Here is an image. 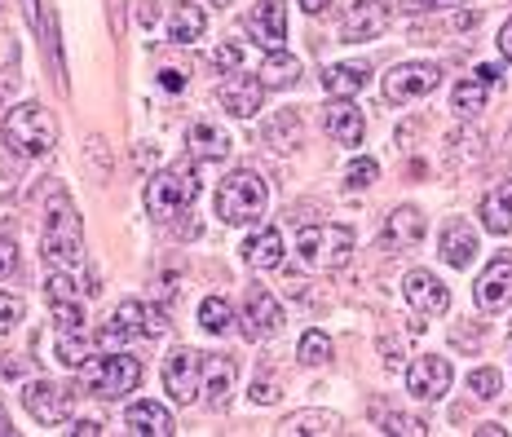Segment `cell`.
Wrapping results in <instances>:
<instances>
[{"instance_id": "484cf974", "label": "cell", "mask_w": 512, "mask_h": 437, "mask_svg": "<svg viewBox=\"0 0 512 437\" xmlns=\"http://www.w3.org/2000/svg\"><path fill=\"white\" fill-rule=\"evenodd\" d=\"M243 257L256 270H274V265H283V234L279 230H261L252 234L248 243H243Z\"/></svg>"}, {"instance_id": "9c48e42d", "label": "cell", "mask_w": 512, "mask_h": 437, "mask_svg": "<svg viewBox=\"0 0 512 437\" xmlns=\"http://www.w3.org/2000/svg\"><path fill=\"white\" fill-rule=\"evenodd\" d=\"M164 385L181 407H190V402L199 398V385H204V354H195V349L168 354L164 358Z\"/></svg>"}, {"instance_id": "e0dca14e", "label": "cell", "mask_w": 512, "mask_h": 437, "mask_svg": "<svg viewBox=\"0 0 512 437\" xmlns=\"http://www.w3.org/2000/svg\"><path fill=\"white\" fill-rule=\"evenodd\" d=\"M261 98H265V84L256 76H230L221 84V106H226L230 115H239V120H252V115L261 111Z\"/></svg>"}, {"instance_id": "d4e9b609", "label": "cell", "mask_w": 512, "mask_h": 437, "mask_svg": "<svg viewBox=\"0 0 512 437\" xmlns=\"http://www.w3.org/2000/svg\"><path fill=\"white\" fill-rule=\"evenodd\" d=\"M482 226L490 234H512V186L508 181L482 199Z\"/></svg>"}, {"instance_id": "4316f807", "label": "cell", "mask_w": 512, "mask_h": 437, "mask_svg": "<svg viewBox=\"0 0 512 437\" xmlns=\"http://www.w3.org/2000/svg\"><path fill=\"white\" fill-rule=\"evenodd\" d=\"M204 27H208L204 9L199 5H177L173 18H168V40H173V45H195V40L204 36Z\"/></svg>"}, {"instance_id": "5bb4252c", "label": "cell", "mask_w": 512, "mask_h": 437, "mask_svg": "<svg viewBox=\"0 0 512 437\" xmlns=\"http://www.w3.org/2000/svg\"><path fill=\"white\" fill-rule=\"evenodd\" d=\"M402 296H407L415 314H446V305H451V292L433 270H411L407 283H402Z\"/></svg>"}, {"instance_id": "6da1fadb", "label": "cell", "mask_w": 512, "mask_h": 437, "mask_svg": "<svg viewBox=\"0 0 512 437\" xmlns=\"http://www.w3.org/2000/svg\"><path fill=\"white\" fill-rule=\"evenodd\" d=\"M40 257L49 270H80L84 261V234H80V212L62 190H53L45 204V234H40Z\"/></svg>"}, {"instance_id": "816d5d0a", "label": "cell", "mask_w": 512, "mask_h": 437, "mask_svg": "<svg viewBox=\"0 0 512 437\" xmlns=\"http://www.w3.org/2000/svg\"><path fill=\"white\" fill-rule=\"evenodd\" d=\"M0 433H14V420L5 415V407H0Z\"/></svg>"}, {"instance_id": "60d3db41", "label": "cell", "mask_w": 512, "mask_h": 437, "mask_svg": "<svg viewBox=\"0 0 512 437\" xmlns=\"http://www.w3.org/2000/svg\"><path fill=\"white\" fill-rule=\"evenodd\" d=\"M212 67L217 71H239L243 67V45H217L212 49Z\"/></svg>"}, {"instance_id": "f5cc1de1", "label": "cell", "mask_w": 512, "mask_h": 437, "mask_svg": "<svg viewBox=\"0 0 512 437\" xmlns=\"http://www.w3.org/2000/svg\"><path fill=\"white\" fill-rule=\"evenodd\" d=\"M508 340H512V327H508Z\"/></svg>"}, {"instance_id": "ee69618b", "label": "cell", "mask_w": 512, "mask_h": 437, "mask_svg": "<svg viewBox=\"0 0 512 437\" xmlns=\"http://www.w3.org/2000/svg\"><path fill=\"white\" fill-rule=\"evenodd\" d=\"M14 265H18V252H14V243H9V239H0V279H5V274L14 270Z\"/></svg>"}, {"instance_id": "7402d4cb", "label": "cell", "mask_w": 512, "mask_h": 437, "mask_svg": "<svg viewBox=\"0 0 512 437\" xmlns=\"http://www.w3.org/2000/svg\"><path fill=\"white\" fill-rule=\"evenodd\" d=\"M367 80H371L367 62H336V67L323 71V89L332 93V98H354V93L367 89Z\"/></svg>"}, {"instance_id": "74e56055", "label": "cell", "mask_w": 512, "mask_h": 437, "mask_svg": "<svg viewBox=\"0 0 512 437\" xmlns=\"http://www.w3.org/2000/svg\"><path fill=\"white\" fill-rule=\"evenodd\" d=\"M23 314H27L23 296H9V292H0V332H14V327L23 323Z\"/></svg>"}, {"instance_id": "8fae6325", "label": "cell", "mask_w": 512, "mask_h": 437, "mask_svg": "<svg viewBox=\"0 0 512 437\" xmlns=\"http://www.w3.org/2000/svg\"><path fill=\"white\" fill-rule=\"evenodd\" d=\"M243 336L248 340H270V336H279V327L287 323L283 318V305L274 301L265 287H252L248 292V301H243Z\"/></svg>"}, {"instance_id": "4fadbf2b", "label": "cell", "mask_w": 512, "mask_h": 437, "mask_svg": "<svg viewBox=\"0 0 512 437\" xmlns=\"http://www.w3.org/2000/svg\"><path fill=\"white\" fill-rule=\"evenodd\" d=\"M23 402L40 424H67V415H71V393L62 385H53V380H31L23 389Z\"/></svg>"}, {"instance_id": "ac0fdd59", "label": "cell", "mask_w": 512, "mask_h": 437, "mask_svg": "<svg viewBox=\"0 0 512 437\" xmlns=\"http://www.w3.org/2000/svg\"><path fill=\"white\" fill-rule=\"evenodd\" d=\"M437 243H442V261L455 265V270H468L477 257V230L468 226V221H446Z\"/></svg>"}, {"instance_id": "f6af8a7d", "label": "cell", "mask_w": 512, "mask_h": 437, "mask_svg": "<svg viewBox=\"0 0 512 437\" xmlns=\"http://www.w3.org/2000/svg\"><path fill=\"white\" fill-rule=\"evenodd\" d=\"M71 433H84V437H98V433H106V424H102V420H76V424H71Z\"/></svg>"}, {"instance_id": "cb8c5ba5", "label": "cell", "mask_w": 512, "mask_h": 437, "mask_svg": "<svg viewBox=\"0 0 512 437\" xmlns=\"http://www.w3.org/2000/svg\"><path fill=\"white\" fill-rule=\"evenodd\" d=\"M384 234H389L393 248H415V243L424 239V212H420V208H411V204L393 208V212H389V226H384Z\"/></svg>"}, {"instance_id": "ffe728a7", "label": "cell", "mask_w": 512, "mask_h": 437, "mask_svg": "<svg viewBox=\"0 0 512 437\" xmlns=\"http://www.w3.org/2000/svg\"><path fill=\"white\" fill-rule=\"evenodd\" d=\"M186 146H190V155H195V159H204V164H221V159L230 155V133L221 129V124L199 120V124H190Z\"/></svg>"}, {"instance_id": "f35d334b", "label": "cell", "mask_w": 512, "mask_h": 437, "mask_svg": "<svg viewBox=\"0 0 512 437\" xmlns=\"http://www.w3.org/2000/svg\"><path fill=\"white\" fill-rule=\"evenodd\" d=\"M468 393H477V398H482V402L499 398V371H490V367L473 371V376H468Z\"/></svg>"}, {"instance_id": "44dd1931", "label": "cell", "mask_w": 512, "mask_h": 437, "mask_svg": "<svg viewBox=\"0 0 512 437\" xmlns=\"http://www.w3.org/2000/svg\"><path fill=\"white\" fill-rule=\"evenodd\" d=\"M199 393H204V402L212 411L226 407L230 393H234V362L230 358H204V385H199Z\"/></svg>"}, {"instance_id": "8d00e7d4", "label": "cell", "mask_w": 512, "mask_h": 437, "mask_svg": "<svg viewBox=\"0 0 512 437\" xmlns=\"http://www.w3.org/2000/svg\"><path fill=\"white\" fill-rule=\"evenodd\" d=\"M376 177H380V164H376V159H354V164H349V173H345V186H349V190H367Z\"/></svg>"}, {"instance_id": "277c9868", "label": "cell", "mask_w": 512, "mask_h": 437, "mask_svg": "<svg viewBox=\"0 0 512 437\" xmlns=\"http://www.w3.org/2000/svg\"><path fill=\"white\" fill-rule=\"evenodd\" d=\"M265 199H270V190H265V177L252 173V168H239V173H230L221 181L217 190V217L226 221V226H248L265 212Z\"/></svg>"}, {"instance_id": "c3c4849f", "label": "cell", "mask_w": 512, "mask_h": 437, "mask_svg": "<svg viewBox=\"0 0 512 437\" xmlns=\"http://www.w3.org/2000/svg\"><path fill=\"white\" fill-rule=\"evenodd\" d=\"M473 76L482 80V84H495V80H499V67H490V62H482V67H477Z\"/></svg>"}, {"instance_id": "836d02e7", "label": "cell", "mask_w": 512, "mask_h": 437, "mask_svg": "<svg viewBox=\"0 0 512 437\" xmlns=\"http://www.w3.org/2000/svg\"><path fill=\"white\" fill-rule=\"evenodd\" d=\"M296 358L305 362V367H318V362H327L332 358V340H327V332H305L301 336V349H296Z\"/></svg>"}, {"instance_id": "f546056e", "label": "cell", "mask_w": 512, "mask_h": 437, "mask_svg": "<svg viewBox=\"0 0 512 437\" xmlns=\"http://www.w3.org/2000/svg\"><path fill=\"white\" fill-rule=\"evenodd\" d=\"M486 89H490V84H482L477 76L473 80H460V84H455V93H451V111L464 115V120H468V115H477L486 106Z\"/></svg>"}, {"instance_id": "d6986e66", "label": "cell", "mask_w": 512, "mask_h": 437, "mask_svg": "<svg viewBox=\"0 0 512 437\" xmlns=\"http://www.w3.org/2000/svg\"><path fill=\"white\" fill-rule=\"evenodd\" d=\"M323 129L340 146H358L362 142V129H367V120H362V111H358L354 102H336V106H327V111H323Z\"/></svg>"}, {"instance_id": "681fc988", "label": "cell", "mask_w": 512, "mask_h": 437, "mask_svg": "<svg viewBox=\"0 0 512 437\" xmlns=\"http://www.w3.org/2000/svg\"><path fill=\"white\" fill-rule=\"evenodd\" d=\"M455 27H460V31H473V27H477V14H473V9H464V14H455Z\"/></svg>"}, {"instance_id": "bcb514c9", "label": "cell", "mask_w": 512, "mask_h": 437, "mask_svg": "<svg viewBox=\"0 0 512 437\" xmlns=\"http://www.w3.org/2000/svg\"><path fill=\"white\" fill-rule=\"evenodd\" d=\"M18 376H23V362H14V358L0 362V385H9V380H18Z\"/></svg>"}, {"instance_id": "d6a6232c", "label": "cell", "mask_w": 512, "mask_h": 437, "mask_svg": "<svg viewBox=\"0 0 512 437\" xmlns=\"http://www.w3.org/2000/svg\"><path fill=\"white\" fill-rule=\"evenodd\" d=\"M53 354H58L62 367H76L89 358V345H84V332H58V345H53Z\"/></svg>"}, {"instance_id": "30bf717a", "label": "cell", "mask_w": 512, "mask_h": 437, "mask_svg": "<svg viewBox=\"0 0 512 437\" xmlns=\"http://www.w3.org/2000/svg\"><path fill=\"white\" fill-rule=\"evenodd\" d=\"M384 31H389V5L384 0H354L345 9V23H340V40L362 45V40H376Z\"/></svg>"}, {"instance_id": "f907efd6", "label": "cell", "mask_w": 512, "mask_h": 437, "mask_svg": "<svg viewBox=\"0 0 512 437\" xmlns=\"http://www.w3.org/2000/svg\"><path fill=\"white\" fill-rule=\"evenodd\" d=\"M327 5H332V0H301V9H305V14H323Z\"/></svg>"}, {"instance_id": "8992f818", "label": "cell", "mask_w": 512, "mask_h": 437, "mask_svg": "<svg viewBox=\"0 0 512 437\" xmlns=\"http://www.w3.org/2000/svg\"><path fill=\"white\" fill-rule=\"evenodd\" d=\"M199 199V177L195 168L177 164V168H164V173H155L146 181V212L151 217H177L181 208H190Z\"/></svg>"}, {"instance_id": "603a6c76", "label": "cell", "mask_w": 512, "mask_h": 437, "mask_svg": "<svg viewBox=\"0 0 512 437\" xmlns=\"http://www.w3.org/2000/svg\"><path fill=\"white\" fill-rule=\"evenodd\" d=\"M124 424H128V433H142V437H168V433H177L173 429V415H168L159 402H133L124 415Z\"/></svg>"}, {"instance_id": "7c38bea8", "label": "cell", "mask_w": 512, "mask_h": 437, "mask_svg": "<svg viewBox=\"0 0 512 437\" xmlns=\"http://www.w3.org/2000/svg\"><path fill=\"white\" fill-rule=\"evenodd\" d=\"M407 389L415 393V398H424V402L446 398V393H451V362L437 358V354L415 358L411 371H407Z\"/></svg>"}, {"instance_id": "83f0119b", "label": "cell", "mask_w": 512, "mask_h": 437, "mask_svg": "<svg viewBox=\"0 0 512 437\" xmlns=\"http://www.w3.org/2000/svg\"><path fill=\"white\" fill-rule=\"evenodd\" d=\"M296 76H301V62L292 58V53H283V49H274V53H265V62H261V80L265 89H287V84H296Z\"/></svg>"}, {"instance_id": "ab89813d", "label": "cell", "mask_w": 512, "mask_h": 437, "mask_svg": "<svg viewBox=\"0 0 512 437\" xmlns=\"http://www.w3.org/2000/svg\"><path fill=\"white\" fill-rule=\"evenodd\" d=\"M252 407H274L279 402V380H270V376H261V380H252Z\"/></svg>"}, {"instance_id": "d590c367", "label": "cell", "mask_w": 512, "mask_h": 437, "mask_svg": "<svg viewBox=\"0 0 512 437\" xmlns=\"http://www.w3.org/2000/svg\"><path fill=\"white\" fill-rule=\"evenodd\" d=\"M53 323H58V332H84L80 301H53Z\"/></svg>"}, {"instance_id": "ba28073f", "label": "cell", "mask_w": 512, "mask_h": 437, "mask_svg": "<svg viewBox=\"0 0 512 437\" xmlns=\"http://www.w3.org/2000/svg\"><path fill=\"white\" fill-rule=\"evenodd\" d=\"M442 84V67L433 62H402L384 76V98L389 102H415V98H429V93Z\"/></svg>"}, {"instance_id": "4dcf8cb0", "label": "cell", "mask_w": 512, "mask_h": 437, "mask_svg": "<svg viewBox=\"0 0 512 437\" xmlns=\"http://www.w3.org/2000/svg\"><path fill=\"white\" fill-rule=\"evenodd\" d=\"M199 323H204V332L212 336H226L230 323H234V309L226 296H204V305H199Z\"/></svg>"}, {"instance_id": "7bdbcfd3", "label": "cell", "mask_w": 512, "mask_h": 437, "mask_svg": "<svg viewBox=\"0 0 512 437\" xmlns=\"http://www.w3.org/2000/svg\"><path fill=\"white\" fill-rule=\"evenodd\" d=\"M159 89L181 93V89H186V76H181V71H173V67H164V71H159Z\"/></svg>"}, {"instance_id": "9a60e30c", "label": "cell", "mask_w": 512, "mask_h": 437, "mask_svg": "<svg viewBox=\"0 0 512 437\" xmlns=\"http://www.w3.org/2000/svg\"><path fill=\"white\" fill-rule=\"evenodd\" d=\"M473 296L486 314H495V309H504L512 301V252H504V257H495L486 265L482 279L473 287Z\"/></svg>"}, {"instance_id": "7dc6e473", "label": "cell", "mask_w": 512, "mask_h": 437, "mask_svg": "<svg viewBox=\"0 0 512 437\" xmlns=\"http://www.w3.org/2000/svg\"><path fill=\"white\" fill-rule=\"evenodd\" d=\"M495 45H499V53H504V58L512 62V18H508L504 27H499V40H495Z\"/></svg>"}, {"instance_id": "7a4b0ae2", "label": "cell", "mask_w": 512, "mask_h": 437, "mask_svg": "<svg viewBox=\"0 0 512 437\" xmlns=\"http://www.w3.org/2000/svg\"><path fill=\"white\" fill-rule=\"evenodd\" d=\"M142 385V362L128 358V354H98V358H84L80 362V389L89 398H124Z\"/></svg>"}, {"instance_id": "b9f144b4", "label": "cell", "mask_w": 512, "mask_h": 437, "mask_svg": "<svg viewBox=\"0 0 512 437\" xmlns=\"http://www.w3.org/2000/svg\"><path fill=\"white\" fill-rule=\"evenodd\" d=\"M446 5H460V0H398V9H407V14H420V9H446Z\"/></svg>"}, {"instance_id": "1f68e13d", "label": "cell", "mask_w": 512, "mask_h": 437, "mask_svg": "<svg viewBox=\"0 0 512 437\" xmlns=\"http://www.w3.org/2000/svg\"><path fill=\"white\" fill-rule=\"evenodd\" d=\"M261 137H265V146H274V151H287V146L301 137V120H296L292 111H279L270 124L261 129Z\"/></svg>"}, {"instance_id": "f1b7e54d", "label": "cell", "mask_w": 512, "mask_h": 437, "mask_svg": "<svg viewBox=\"0 0 512 437\" xmlns=\"http://www.w3.org/2000/svg\"><path fill=\"white\" fill-rule=\"evenodd\" d=\"M287 437H314V433H340V415L332 411H296L283 420Z\"/></svg>"}, {"instance_id": "52a82bcc", "label": "cell", "mask_w": 512, "mask_h": 437, "mask_svg": "<svg viewBox=\"0 0 512 437\" xmlns=\"http://www.w3.org/2000/svg\"><path fill=\"white\" fill-rule=\"evenodd\" d=\"M159 336H168L164 309L142 305V301H124V305H115L111 323H106V332H102V345L115 349V345H124V340H159Z\"/></svg>"}, {"instance_id": "2e32d148", "label": "cell", "mask_w": 512, "mask_h": 437, "mask_svg": "<svg viewBox=\"0 0 512 437\" xmlns=\"http://www.w3.org/2000/svg\"><path fill=\"white\" fill-rule=\"evenodd\" d=\"M248 31L256 36V45H261L265 53L283 49V40H287V5L283 0H261V5L248 14Z\"/></svg>"}, {"instance_id": "5b68a950", "label": "cell", "mask_w": 512, "mask_h": 437, "mask_svg": "<svg viewBox=\"0 0 512 437\" xmlns=\"http://www.w3.org/2000/svg\"><path fill=\"white\" fill-rule=\"evenodd\" d=\"M296 252L309 270H340L354 257V230L349 226H305L296 234Z\"/></svg>"}, {"instance_id": "3957f363", "label": "cell", "mask_w": 512, "mask_h": 437, "mask_svg": "<svg viewBox=\"0 0 512 437\" xmlns=\"http://www.w3.org/2000/svg\"><path fill=\"white\" fill-rule=\"evenodd\" d=\"M58 129H53V115L40 102H18L5 111V146H14L18 155L40 159L53 151Z\"/></svg>"}, {"instance_id": "e575fe53", "label": "cell", "mask_w": 512, "mask_h": 437, "mask_svg": "<svg viewBox=\"0 0 512 437\" xmlns=\"http://www.w3.org/2000/svg\"><path fill=\"white\" fill-rule=\"evenodd\" d=\"M376 420L384 424V433H393V437H424L429 433V424L420 420V415H402V411H393V415H376Z\"/></svg>"}]
</instances>
